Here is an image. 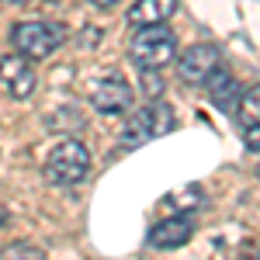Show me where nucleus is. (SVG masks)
<instances>
[{
	"label": "nucleus",
	"mask_w": 260,
	"mask_h": 260,
	"mask_svg": "<svg viewBox=\"0 0 260 260\" xmlns=\"http://www.w3.org/2000/svg\"><path fill=\"white\" fill-rule=\"evenodd\" d=\"M174 128V111H170V104L167 101H149V104H142L139 111H132L125 125H121V149H136V146H146V142L160 139Z\"/></svg>",
	"instance_id": "f257e3e1"
},
{
	"label": "nucleus",
	"mask_w": 260,
	"mask_h": 260,
	"mask_svg": "<svg viewBox=\"0 0 260 260\" xmlns=\"http://www.w3.org/2000/svg\"><path fill=\"white\" fill-rule=\"evenodd\" d=\"M128 56L136 66L142 70H163L177 59V35L163 24H153V28H139L132 42H128Z\"/></svg>",
	"instance_id": "f03ea898"
},
{
	"label": "nucleus",
	"mask_w": 260,
	"mask_h": 260,
	"mask_svg": "<svg viewBox=\"0 0 260 260\" xmlns=\"http://www.w3.org/2000/svg\"><path fill=\"white\" fill-rule=\"evenodd\" d=\"M87 170H90V153H87V146L77 139H62L52 146V153L45 156V167H42V174L49 184H56V187H70V184H77V180L87 177Z\"/></svg>",
	"instance_id": "7ed1b4c3"
},
{
	"label": "nucleus",
	"mask_w": 260,
	"mask_h": 260,
	"mask_svg": "<svg viewBox=\"0 0 260 260\" xmlns=\"http://www.w3.org/2000/svg\"><path fill=\"white\" fill-rule=\"evenodd\" d=\"M62 39H66V28L62 24H52V21H21V24H14V31H11V42L18 45V52L28 56V59L52 56L62 45Z\"/></svg>",
	"instance_id": "20e7f679"
},
{
	"label": "nucleus",
	"mask_w": 260,
	"mask_h": 260,
	"mask_svg": "<svg viewBox=\"0 0 260 260\" xmlns=\"http://www.w3.org/2000/svg\"><path fill=\"white\" fill-rule=\"evenodd\" d=\"M219 70H222V52L215 45H208V42L191 45L187 52H180V59H177L180 80L194 83V87H205V83L212 80V73H219Z\"/></svg>",
	"instance_id": "39448f33"
},
{
	"label": "nucleus",
	"mask_w": 260,
	"mask_h": 260,
	"mask_svg": "<svg viewBox=\"0 0 260 260\" xmlns=\"http://www.w3.org/2000/svg\"><path fill=\"white\" fill-rule=\"evenodd\" d=\"M90 101H94V108H98L101 115H121V111H128V108H132L136 90L121 80V77H115V73H111V77H104V80L94 83Z\"/></svg>",
	"instance_id": "423d86ee"
},
{
	"label": "nucleus",
	"mask_w": 260,
	"mask_h": 260,
	"mask_svg": "<svg viewBox=\"0 0 260 260\" xmlns=\"http://www.w3.org/2000/svg\"><path fill=\"white\" fill-rule=\"evenodd\" d=\"M191 236H194V219H191L187 212H180V215H167L163 222H156L146 240H149L153 250H177V246H184Z\"/></svg>",
	"instance_id": "0eeeda50"
},
{
	"label": "nucleus",
	"mask_w": 260,
	"mask_h": 260,
	"mask_svg": "<svg viewBox=\"0 0 260 260\" xmlns=\"http://www.w3.org/2000/svg\"><path fill=\"white\" fill-rule=\"evenodd\" d=\"M0 83L7 87V94L11 98H28L31 90H35V70H31V62L28 56H4L0 59Z\"/></svg>",
	"instance_id": "6e6552de"
},
{
	"label": "nucleus",
	"mask_w": 260,
	"mask_h": 260,
	"mask_svg": "<svg viewBox=\"0 0 260 260\" xmlns=\"http://www.w3.org/2000/svg\"><path fill=\"white\" fill-rule=\"evenodd\" d=\"M205 87H208V94H212V104H215L219 111H229V115H236V104H240V98H243V87H240V80H236L233 73L219 70V73H212V80L205 83Z\"/></svg>",
	"instance_id": "1a4fd4ad"
},
{
	"label": "nucleus",
	"mask_w": 260,
	"mask_h": 260,
	"mask_svg": "<svg viewBox=\"0 0 260 260\" xmlns=\"http://www.w3.org/2000/svg\"><path fill=\"white\" fill-rule=\"evenodd\" d=\"M174 11H177V0H136L128 7V21L136 28H153V24H167Z\"/></svg>",
	"instance_id": "9d476101"
},
{
	"label": "nucleus",
	"mask_w": 260,
	"mask_h": 260,
	"mask_svg": "<svg viewBox=\"0 0 260 260\" xmlns=\"http://www.w3.org/2000/svg\"><path fill=\"white\" fill-rule=\"evenodd\" d=\"M236 118H240V125H260V83H253L250 90H243L240 104H236Z\"/></svg>",
	"instance_id": "9b49d317"
},
{
	"label": "nucleus",
	"mask_w": 260,
	"mask_h": 260,
	"mask_svg": "<svg viewBox=\"0 0 260 260\" xmlns=\"http://www.w3.org/2000/svg\"><path fill=\"white\" fill-rule=\"evenodd\" d=\"M0 260H45V253L35 243L14 240V243H7V246H0Z\"/></svg>",
	"instance_id": "f8f14e48"
},
{
	"label": "nucleus",
	"mask_w": 260,
	"mask_h": 260,
	"mask_svg": "<svg viewBox=\"0 0 260 260\" xmlns=\"http://www.w3.org/2000/svg\"><path fill=\"white\" fill-rule=\"evenodd\" d=\"M201 201V191L198 187H187V191H180L170 198V205H177V212H194V205Z\"/></svg>",
	"instance_id": "ddd939ff"
},
{
	"label": "nucleus",
	"mask_w": 260,
	"mask_h": 260,
	"mask_svg": "<svg viewBox=\"0 0 260 260\" xmlns=\"http://www.w3.org/2000/svg\"><path fill=\"white\" fill-rule=\"evenodd\" d=\"M243 260H260V240H250L243 246Z\"/></svg>",
	"instance_id": "4468645a"
},
{
	"label": "nucleus",
	"mask_w": 260,
	"mask_h": 260,
	"mask_svg": "<svg viewBox=\"0 0 260 260\" xmlns=\"http://www.w3.org/2000/svg\"><path fill=\"white\" fill-rule=\"evenodd\" d=\"M246 146L250 149H260V125H250L246 128Z\"/></svg>",
	"instance_id": "2eb2a0df"
},
{
	"label": "nucleus",
	"mask_w": 260,
	"mask_h": 260,
	"mask_svg": "<svg viewBox=\"0 0 260 260\" xmlns=\"http://www.w3.org/2000/svg\"><path fill=\"white\" fill-rule=\"evenodd\" d=\"M98 7H111V4H118V0H94Z\"/></svg>",
	"instance_id": "dca6fc26"
},
{
	"label": "nucleus",
	"mask_w": 260,
	"mask_h": 260,
	"mask_svg": "<svg viewBox=\"0 0 260 260\" xmlns=\"http://www.w3.org/2000/svg\"><path fill=\"white\" fill-rule=\"evenodd\" d=\"M7 4H24V0H7Z\"/></svg>",
	"instance_id": "f3484780"
},
{
	"label": "nucleus",
	"mask_w": 260,
	"mask_h": 260,
	"mask_svg": "<svg viewBox=\"0 0 260 260\" xmlns=\"http://www.w3.org/2000/svg\"><path fill=\"white\" fill-rule=\"evenodd\" d=\"M257 174H260V167H257Z\"/></svg>",
	"instance_id": "a211bd4d"
}]
</instances>
